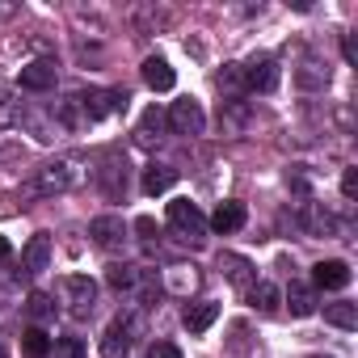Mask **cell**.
<instances>
[{
    "instance_id": "cell-1",
    "label": "cell",
    "mask_w": 358,
    "mask_h": 358,
    "mask_svg": "<svg viewBox=\"0 0 358 358\" xmlns=\"http://www.w3.org/2000/svg\"><path fill=\"white\" fill-rule=\"evenodd\" d=\"M76 182H80V173H76L72 160H51V164H43V169L34 173V182H30L26 194L47 199V194H64V190H72Z\"/></svg>"
},
{
    "instance_id": "cell-2",
    "label": "cell",
    "mask_w": 358,
    "mask_h": 358,
    "mask_svg": "<svg viewBox=\"0 0 358 358\" xmlns=\"http://www.w3.org/2000/svg\"><path fill=\"white\" fill-rule=\"evenodd\" d=\"M164 122H169L177 135H203L207 114H203V106H199L194 97H182V101H173V110L164 114Z\"/></svg>"
},
{
    "instance_id": "cell-3",
    "label": "cell",
    "mask_w": 358,
    "mask_h": 358,
    "mask_svg": "<svg viewBox=\"0 0 358 358\" xmlns=\"http://www.w3.org/2000/svg\"><path fill=\"white\" fill-rule=\"evenodd\" d=\"M169 224L182 232V241H203V228H207V220H203V211L190 203V199H177V203H169Z\"/></svg>"
},
{
    "instance_id": "cell-4",
    "label": "cell",
    "mask_w": 358,
    "mask_h": 358,
    "mask_svg": "<svg viewBox=\"0 0 358 358\" xmlns=\"http://www.w3.org/2000/svg\"><path fill=\"white\" fill-rule=\"evenodd\" d=\"M80 101V110H85V118H106V114H114V110H127V93L122 89H89L85 97H76Z\"/></svg>"
},
{
    "instance_id": "cell-5",
    "label": "cell",
    "mask_w": 358,
    "mask_h": 358,
    "mask_svg": "<svg viewBox=\"0 0 358 358\" xmlns=\"http://www.w3.org/2000/svg\"><path fill=\"white\" fill-rule=\"evenodd\" d=\"M135 329H139V320L118 312V316L110 320L106 337H101V354H106V358H122V354L131 350V341H135Z\"/></svg>"
},
{
    "instance_id": "cell-6",
    "label": "cell",
    "mask_w": 358,
    "mask_h": 358,
    "mask_svg": "<svg viewBox=\"0 0 358 358\" xmlns=\"http://www.w3.org/2000/svg\"><path fill=\"white\" fill-rule=\"evenodd\" d=\"M64 295H68V303H72L76 316H89L93 312V299H97V282L89 274H68L64 278Z\"/></svg>"
},
{
    "instance_id": "cell-7",
    "label": "cell",
    "mask_w": 358,
    "mask_h": 358,
    "mask_svg": "<svg viewBox=\"0 0 358 358\" xmlns=\"http://www.w3.org/2000/svg\"><path fill=\"white\" fill-rule=\"evenodd\" d=\"M278 64L270 59V55H262V59H253L249 68H245V89L249 93H274L278 89Z\"/></svg>"
},
{
    "instance_id": "cell-8",
    "label": "cell",
    "mask_w": 358,
    "mask_h": 358,
    "mask_svg": "<svg viewBox=\"0 0 358 358\" xmlns=\"http://www.w3.org/2000/svg\"><path fill=\"white\" fill-rule=\"evenodd\" d=\"M55 76H59V64H55V59H34V64L22 68V89H30V93H47V89L55 85Z\"/></svg>"
},
{
    "instance_id": "cell-9",
    "label": "cell",
    "mask_w": 358,
    "mask_h": 358,
    "mask_svg": "<svg viewBox=\"0 0 358 358\" xmlns=\"http://www.w3.org/2000/svg\"><path fill=\"white\" fill-rule=\"evenodd\" d=\"M220 270H224V278H228L232 287H241V291H249V287L257 282L253 262H249V257H241V253H220Z\"/></svg>"
},
{
    "instance_id": "cell-10",
    "label": "cell",
    "mask_w": 358,
    "mask_h": 358,
    "mask_svg": "<svg viewBox=\"0 0 358 358\" xmlns=\"http://www.w3.org/2000/svg\"><path fill=\"white\" fill-rule=\"evenodd\" d=\"M89 236H93V245H97V249H114V245H122L127 224H122L118 215H97V220L89 224Z\"/></svg>"
},
{
    "instance_id": "cell-11",
    "label": "cell",
    "mask_w": 358,
    "mask_h": 358,
    "mask_svg": "<svg viewBox=\"0 0 358 358\" xmlns=\"http://www.w3.org/2000/svg\"><path fill=\"white\" fill-rule=\"evenodd\" d=\"M215 320H220V303H215V299H199V303H186V312H182V324H186L190 333H207Z\"/></svg>"
},
{
    "instance_id": "cell-12",
    "label": "cell",
    "mask_w": 358,
    "mask_h": 358,
    "mask_svg": "<svg viewBox=\"0 0 358 358\" xmlns=\"http://www.w3.org/2000/svg\"><path fill=\"white\" fill-rule=\"evenodd\" d=\"M143 85H148V89H156V93H169V89L177 85V72L169 68V59L148 55V59H143Z\"/></svg>"
},
{
    "instance_id": "cell-13",
    "label": "cell",
    "mask_w": 358,
    "mask_h": 358,
    "mask_svg": "<svg viewBox=\"0 0 358 358\" xmlns=\"http://www.w3.org/2000/svg\"><path fill=\"white\" fill-rule=\"evenodd\" d=\"M312 287H320V291H341V287H350V266H345V262H320V266L312 270Z\"/></svg>"
},
{
    "instance_id": "cell-14",
    "label": "cell",
    "mask_w": 358,
    "mask_h": 358,
    "mask_svg": "<svg viewBox=\"0 0 358 358\" xmlns=\"http://www.w3.org/2000/svg\"><path fill=\"white\" fill-rule=\"evenodd\" d=\"M245 220H249V211H245V203H220V211L211 215V228H215L220 236H228V232H236V228H245Z\"/></svg>"
},
{
    "instance_id": "cell-15",
    "label": "cell",
    "mask_w": 358,
    "mask_h": 358,
    "mask_svg": "<svg viewBox=\"0 0 358 358\" xmlns=\"http://www.w3.org/2000/svg\"><path fill=\"white\" fill-rule=\"evenodd\" d=\"M22 266H26L30 274H38V270L51 266V236H47V232L30 236V245H26V253H22Z\"/></svg>"
},
{
    "instance_id": "cell-16",
    "label": "cell",
    "mask_w": 358,
    "mask_h": 358,
    "mask_svg": "<svg viewBox=\"0 0 358 358\" xmlns=\"http://www.w3.org/2000/svg\"><path fill=\"white\" fill-rule=\"evenodd\" d=\"M282 303H287L291 316H312V312H316V291L303 287V282H291V291L282 295Z\"/></svg>"
},
{
    "instance_id": "cell-17",
    "label": "cell",
    "mask_w": 358,
    "mask_h": 358,
    "mask_svg": "<svg viewBox=\"0 0 358 358\" xmlns=\"http://www.w3.org/2000/svg\"><path fill=\"white\" fill-rule=\"evenodd\" d=\"M324 324H333V329H345V333H354V329H358V308H354L350 299L324 303Z\"/></svg>"
},
{
    "instance_id": "cell-18",
    "label": "cell",
    "mask_w": 358,
    "mask_h": 358,
    "mask_svg": "<svg viewBox=\"0 0 358 358\" xmlns=\"http://www.w3.org/2000/svg\"><path fill=\"white\" fill-rule=\"evenodd\" d=\"M249 303H253L257 312H266V316H270V312H278V308H282V291H278L274 282H253V287H249Z\"/></svg>"
},
{
    "instance_id": "cell-19",
    "label": "cell",
    "mask_w": 358,
    "mask_h": 358,
    "mask_svg": "<svg viewBox=\"0 0 358 358\" xmlns=\"http://www.w3.org/2000/svg\"><path fill=\"white\" fill-rule=\"evenodd\" d=\"M173 182H177V169H169V164H148L143 169V194H164Z\"/></svg>"
},
{
    "instance_id": "cell-20",
    "label": "cell",
    "mask_w": 358,
    "mask_h": 358,
    "mask_svg": "<svg viewBox=\"0 0 358 358\" xmlns=\"http://www.w3.org/2000/svg\"><path fill=\"white\" fill-rule=\"evenodd\" d=\"M299 224L312 232V236H329L333 228H337V220L329 215V211H320V207H312V203H303V211H299Z\"/></svg>"
},
{
    "instance_id": "cell-21",
    "label": "cell",
    "mask_w": 358,
    "mask_h": 358,
    "mask_svg": "<svg viewBox=\"0 0 358 358\" xmlns=\"http://www.w3.org/2000/svg\"><path fill=\"white\" fill-rule=\"evenodd\" d=\"M106 282H110L114 291H135V282H139V270H135V266H122V262H114V266L106 270Z\"/></svg>"
},
{
    "instance_id": "cell-22",
    "label": "cell",
    "mask_w": 358,
    "mask_h": 358,
    "mask_svg": "<svg viewBox=\"0 0 358 358\" xmlns=\"http://www.w3.org/2000/svg\"><path fill=\"white\" fill-rule=\"evenodd\" d=\"M22 354H26V358H47V354H51V337H47L43 329H26V333H22Z\"/></svg>"
},
{
    "instance_id": "cell-23",
    "label": "cell",
    "mask_w": 358,
    "mask_h": 358,
    "mask_svg": "<svg viewBox=\"0 0 358 358\" xmlns=\"http://www.w3.org/2000/svg\"><path fill=\"white\" fill-rule=\"evenodd\" d=\"M160 127H164V114H160V110L152 106V110L143 114L139 131H135V135H139V143H152V139H160Z\"/></svg>"
},
{
    "instance_id": "cell-24",
    "label": "cell",
    "mask_w": 358,
    "mask_h": 358,
    "mask_svg": "<svg viewBox=\"0 0 358 358\" xmlns=\"http://www.w3.org/2000/svg\"><path fill=\"white\" fill-rule=\"evenodd\" d=\"M295 80L303 89H316V85H329V68H316V64H303V72H295Z\"/></svg>"
},
{
    "instance_id": "cell-25",
    "label": "cell",
    "mask_w": 358,
    "mask_h": 358,
    "mask_svg": "<svg viewBox=\"0 0 358 358\" xmlns=\"http://www.w3.org/2000/svg\"><path fill=\"white\" fill-rule=\"evenodd\" d=\"M26 308H30V316H34V320H51V316H55V303H51V295H43V291H34Z\"/></svg>"
},
{
    "instance_id": "cell-26",
    "label": "cell",
    "mask_w": 358,
    "mask_h": 358,
    "mask_svg": "<svg viewBox=\"0 0 358 358\" xmlns=\"http://www.w3.org/2000/svg\"><path fill=\"white\" fill-rule=\"evenodd\" d=\"M51 350H55V358H89V354H85V341H80V337H59V341H55Z\"/></svg>"
},
{
    "instance_id": "cell-27",
    "label": "cell",
    "mask_w": 358,
    "mask_h": 358,
    "mask_svg": "<svg viewBox=\"0 0 358 358\" xmlns=\"http://www.w3.org/2000/svg\"><path fill=\"white\" fill-rule=\"evenodd\" d=\"M241 85H245V68L241 64H228L220 72V89H241Z\"/></svg>"
},
{
    "instance_id": "cell-28",
    "label": "cell",
    "mask_w": 358,
    "mask_h": 358,
    "mask_svg": "<svg viewBox=\"0 0 358 358\" xmlns=\"http://www.w3.org/2000/svg\"><path fill=\"white\" fill-rule=\"evenodd\" d=\"M148 358H182V350H177L173 341H152V350H148Z\"/></svg>"
},
{
    "instance_id": "cell-29",
    "label": "cell",
    "mask_w": 358,
    "mask_h": 358,
    "mask_svg": "<svg viewBox=\"0 0 358 358\" xmlns=\"http://www.w3.org/2000/svg\"><path fill=\"white\" fill-rule=\"evenodd\" d=\"M341 194L345 199H358V169H345L341 173Z\"/></svg>"
},
{
    "instance_id": "cell-30",
    "label": "cell",
    "mask_w": 358,
    "mask_h": 358,
    "mask_svg": "<svg viewBox=\"0 0 358 358\" xmlns=\"http://www.w3.org/2000/svg\"><path fill=\"white\" fill-rule=\"evenodd\" d=\"M135 232H139L143 241H156V224H152L148 215H139V220H135Z\"/></svg>"
},
{
    "instance_id": "cell-31",
    "label": "cell",
    "mask_w": 358,
    "mask_h": 358,
    "mask_svg": "<svg viewBox=\"0 0 358 358\" xmlns=\"http://www.w3.org/2000/svg\"><path fill=\"white\" fill-rule=\"evenodd\" d=\"M17 13H22L17 0H0V22H9V17H17Z\"/></svg>"
},
{
    "instance_id": "cell-32",
    "label": "cell",
    "mask_w": 358,
    "mask_h": 358,
    "mask_svg": "<svg viewBox=\"0 0 358 358\" xmlns=\"http://www.w3.org/2000/svg\"><path fill=\"white\" fill-rule=\"evenodd\" d=\"M345 59H350V64H358V47H354V38H350V34H345Z\"/></svg>"
},
{
    "instance_id": "cell-33",
    "label": "cell",
    "mask_w": 358,
    "mask_h": 358,
    "mask_svg": "<svg viewBox=\"0 0 358 358\" xmlns=\"http://www.w3.org/2000/svg\"><path fill=\"white\" fill-rule=\"evenodd\" d=\"M9 253H13V245H9V241H5V236H0V262H5V257H9Z\"/></svg>"
},
{
    "instance_id": "cell-34",
    "label": "cell",
    "mask_w": 358,
    "mask_h": 358,
    "mask_svg": "<svg viewBox=\"0 0 358 358\" xmlns=\"http://www.w3.org/2000/svg\"><path fill=\"white\" fill-rule=\"evenodd\" d=\"M0 358H9V354H5V341H0Z\"/></svg>"
},
{
    "instance_id": "cell-35",
    "label": "cell",
    "mask_w": 358,
    "mask_h": 358,
    "mask_svg": "<svg viewBox=\"0 0 358 358\" xmlns=\"http://www.w3.org/2000/svg\"><path fill=\"white\" fill-rule=\"evenodd\" d=\"M316 358H320V354H316Z\"/></svg>"
}]
</instances>
